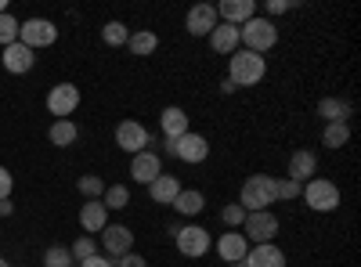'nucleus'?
I'll return each mask as SVG.
<instances>
[{"label":"nucleus","instance_id":"obj_7","mask_svg":"<svg viewBox=\"0 0 361 267\" xmlns=\"http://www.w3.org/2000/svg\"><path fill=\"white\" fill-rule=\"evenodd\" d=\"M246 235V242L253 246H264V242H275V235H279V217L271 213V210H257V213H246L243 228H238Z\"/></svg>","mask_w":361,"mask_h":267},{"label":"nucleus","instance_id":"obj_32","mask_svg":"<svg viewBox=\"0 0 361 267\" xmlns=\"http://www.w3.org/2000/svg\"><path fill=\"white\" fill-rule=\"evenodd\" d=\"M73 260H87V256H98V242L90 239V235H80V239L73 242Z\"/></svg>","mask_w":361,"mask_h":267},{"label":"nucleus","instance_id":"obj_24","mask_svg":"<svg viewBox=\"0 0 361 267\" xmlns=\"http://www.w3.org/2000/svg\"><path fill=\"white\" fill-rule=\"evenodd\" d=\"M318 116L325 123H347L350 120V101L347 98H322L318 101Z\"/></svg>","mask_w":361,"mask_h":267},{"label":"nucleus","instance_id":"obj_13","mask_svg":"<svg viewBox=\"0 0 361 267\" xmlns=\"http://www.w3.org/2000/svg\"><path fill=\"white\" fill-rule=\"evenodd\" d=\"M159 127H163V141H177V137H185L192 130L188 123V112L180 108V105H166L159 112Z\"/></svg>","mask_w":361,"mask_h":267},{"label":"nucleus","instance_id":"obj_10","mask_svg":"<svg viewBox=\"0 0 361 267\" xmlns=\"http://www.w3.org/2000/svg\"><path fill=\"white\" fill-rule=\"evenodd\" d=\"M148 137H152V134H148L145 123H137V120H123V123L116 127V144L123 148V152H130V156L145 152V148H148Z\"/></svg>","mask_w":361,"mask_h":267},{"label":"nucleus","instance_id":"obj_41","mask_svg":"<svg viewBox=\"0 0 361 267\" xmlns=\"http://www.w3.org/2000/svg\"><path fill=\"white\" fill-rule=\"evenodd\" d=\"M235 91H238V87H235L231 80H224V83H221V94H235Z\"/></svg>","mask_w":361,"mask_h":267},{"label":"nucleus","instance_id":"obj_26","mask_svg":"<svg viewBox=\"0 0 361 267\" xmlns=\"http://www.w3.org/2000/svg\"><path fill=\"white\" fill-rule=\"evenodd\" d=\"M127 47H130L137 58H148V54H152V51L159 47V37L152 33V29H137V33H130Z\"/></svg>","mask_w":361,"mask_h":267},{"label":"nucleus","instance_id":"obj_37","mask_svg":"<svg viewBox=\"0 0 361 267\" xmlns=\"http://www.w3.org/2000/svg\"><path fill=\"white\" fill-rule=\"evenodd\" d=\"M11 188H15V177H11V170H8V166H0V202H4V199L11 195Z\"/></svg>","mask_w":361,"mask_h":267},{"label":"nucleus","instance_id":"obj_25","mask_svg":"<svg viewBox=\"0 0 361 267\" xmlns=\"http://www.w3.org/2000/svg\"><path fill=\"white\" fill-rule=\"evenodd\" d=\"M76 137H80V127H76L73 120H54L51 130H47V141H51L54 148H69Z\"/></svg>","mask_w":361,"mask_h":267},{"label":"nucleus","instance_id":"obj_23","mask_svg":"<svg viewBox=\"0 0 361 267\" xmlns=\"http://www.w3.org/2000/svg\"><path fill=\"white\" fill-rule=\"evenodd\" d=\"M173 210L180 213V217H199L202 210H206V195L202 192H195V188H180L177 192V199L170 202Z\"/></svg>","mask_w":361,"mask_h":267},{"label":"nucleus","instance_id":"obj_17","mask_svg":"<svg viewBox=\"0 0 361 267\" xmlns=\"http://www.w3.org/2000/svg\"><path fill=\"white\" fill-rule=\"evenodd\" d=\"M214 8H217V18L228 22V25H243V22L257 18L253 0H221V4H214Z\"/></svg>","mask_w":361,"mask_h":267},{"label":"nucleus","instance_id":"obj_43","mask_svg":"<svg viewBox=\"0 0 361 267\" xmlns=\"http://www.w3.org/2000/svg\"><path fill=\"white\" fill-rule=\"evenodd\" d=\"M0 267H11V263H8V260H4V256H0Z\"/></svg>","mask_w":361,"mask_h":267},{"label":"nucleus","instance_id":"obj_5","mask_svg":"<svg viewBox=\"0 0 361 267\" xmlns=\"http://www.w3.org/2000/svg\"><path fill=\"white\" fill-rule=\"evenodd\" d=\"M300 195H304V202L311 206L314 213H333L340 210V188L333 181H325V177H311V181L300 188Z\"/></svg>","mask_w":361,"mask_h":267},{"label":"nucleus","instance_id":"obj_9","mask_svg":"<svg viewBox=\"0 0 361 267\" xmlns=\"http://www.w3.org/2000/svg\"><path fill=\"white\" fill-rule=\"evenodd\" d=\"M80 108V87L76 83H58L51 87V94H47V112L58 116V120H69V116Z\"/></svg>","mask_w":361,"mask_h":267},{"label":"nucleus","instance_id":"obj_42","mask_svg":"<svg viewBox=\"0 0 361 267\" xmlns=\"http://www.w3.org/2000/svg\"><path fill=\"white\" fill-rule=\"evenodd\" d=\"M8 11V0H0V15H4Z\"/></svg>","mask_w":361,"mask_h":267},{"label":"nucleus","instance_id":"obj_8","mask_svg":"<svg viewBox=\"0 0 361 267\" xmlns=\"http://www.w3.org/2000/svg\"><path fill=\"white\" fill-rule=\"evenodd\" d=\"M18 40L29 47V51H37V47H51L58 40V25L51 18H29L18 25Z\"/></svg>","mask_w":361,"mask_h":267},{"label":"nucleus","instance_id":"obj_28","mask_svg":"<svg viewBox=\"0 0 361 267\" xmlns=\"http://www.w3.org/2000/svg\"><path fill=\"white\" fill-rule=\"evenodd\" d=\"M102 40H105L109 47H123V44L130 40V29H127L123 22H105V25H102Z\"/></svg>","mask_w":361,"mask_h":267},{"label":"nucleus","instance_id":"obj_2","mask_svg":"<svg viewBox=\"0 0 361 267\" xmlns=\"http://www.w3.org/2000/svg\"><path fill=\"white\" fill-rule=\"evenodd\" d=\"M275 202H279V195H275V177H267V173H253L250 181L243 185V192H238V206H243L246 213L271 210Z\"/></svg>","mask_w":361,"mask_h":267},{"label":"nucleus","instance_id":"obj_1","mask_svg":"<svg viewBox=\"0 0 361 267\" xmlns=\"http://www.w3.org/2000/svg\"><path fill=\"white\" fill-rule=\"evenodd\" d=\"M264 76H267V58L264 54H253V51L243 47L228 58V80L235 87H257Z\"/></svg>","mask_w":361,"mask_h":267},{"label":"nucleus","instance_id":"obj_19","mask_svg":"<svg viewBox=\"0 0 361 267\" xmlns=\"http://www.w3.org/2000/svg\"><path fill=\"white\" fill-rule=\"evenodd\" d=\"M314 170H318V156L311 152V148H296V152L289 156V177L296 185H307Z\"/></svg>","mask_w":361,"mask_h":267},{"label":"nucleus","instance_id":"obj_6","mask_svg":"<svg viewBox=\"0 0 361 267\" xmlns=\"http://www.w3.org/2000/svg\"><path fill=\"white\" fill-rule=\"evenodd\" d=\"M163 148L170 159H180V163H206V156H209V141L195 130H188L177 141H163Z\"/></svg>","mask_w":361,"mask_h":267},{"label":"nucleus","instance_id":"obj_22","mask_svg":"<svg viewBox=\"0 0 361 267\" xmlns=\"http://www.w3.org/2000/svg\"><path fill=\"white\" fill-rule=\"evenodd\" d=\"M177 192H180V181L173 173H159L152 185H148V199L152 202H159V206H170L173 199H177Z\"/></svg>","mask_w":361,"mask_h":267},{"label":"nucleus","instance_id":"obj_21","mask_svg":"<svg viewBox=\"0 0 361 267\" xmlns=\"http://www.w3.org/2000/svg\"><path fill=\"white\" fill-rule=\"evenodd\" d=\"M206 40H209V47H214L217 54H235V51H238V25L217 22L214 33H209Z\"/></svg>","mask_w":361,"mask_h":267},{"label":"nucleus","instance_id":"obj_30","mask_svg":"<svg viewBox=\"0 0 361 267\" xmlns=\"http://www.w3.org/2000/svg\"><path fill=\"white\" fill-rule=\"evenodd\" d=\"M76 188H80V195H87V199H102L105 195V181L98 173H83L80 181H76Z\"/></svg>","mask_w":361,"mask_h":267},{"label":"nucleus","instance_id":"obj_12","mask_svg":"<svg viewBox=\"0 0 361 267\" xmlns=\"http://www.w3.org/2000/svg\"><path fill=\"white\" fill-rule=\"evenodd\" d=\"M159 173H163V163H159V156L152 152V148H145V152L130 156V177H134L137 185H152Z\"/></svg>","mask_w":361,"mask_h":267},{"label":"nucleus","instance_id":"obj_36","mask_svg":"<svg viewBox=\"0 0 361 267\" xmlns=\"http://www.w3.org/2000/svg\"><path fill=\"white\" fill-rule=\"evenodd\" d=\"M112 267H148V260H145L141 253H134V249H130V253H123V256H116V260H112Z\"/></svg>","mask_w":361,"mask_h":267},{"label":"nucleus","instance_id":"obj_39","mask_svg":"<svg viewBox=\"0 0 361 267\" xmlns=\"http://www.w3.org/2000/svg\"><path fill=\"white\" fill-rule=\"evenodd\" d=\"M76 267H112V260H109V256H102V253H98V256H87V260H80V263H76Z\"/></svg>","mask_w":361,"mask_h":267},{"label":"nucleus","instance_id":"obj_33","mask_svg":"<svg viewBox=\"0 0 361 267\" xmlns=\"http://www.w3.org/2000/svg\"><path fill=\"white\" fill-rule=\"evenodd\" d=\"M44 263H47V267H73V253H69L66 246H51V249L44 253Z\"/></svg>","mask_w":361,"mask_h":267},{"label":"nucleus","instance_id":"obj_11","mask_svg":"<svg viewBox=\"0 0 361 267\" xmlns=\"http://www.w3.org/2000/svg\"><path fill=\"white\" fill-rule=\"evenodd\" d=\"M102 249H105V256H123V253H130V249H134V231H130L127 224H109V228L102 231Z\"/></svg>","mask_w":361,"mask_h":267},{"label":"nucleus","instance_id":"obj_14","mask_svg":"<svg viewBox=\"0 0 361 267\" xmlns=\"http://www.w3.org/2000/svg\"><path fill=\"white\" fill-rule=\"evenodd\" d=\"M80 228L90 231V239H94V235H102V231L109 228V210H105V202H102V199H87V202L80 206Z\"/></svg>","mask_w":361,"mask_h":267},{"label":"nucleus","instance_id":"obj_44","mask_svg":"<svg viewBox=\"0 0 361 267\" xmlns=\"http://www.w3.org/2000/svg\"><path fill=\"white\" fill-rule=\"evenodd\" d=\"M224 267H246V263H224Z\"/></svg>","mask_w":361,"mask_h":267},{"label":"nucleus","instance_id":"obj_29","mask_svg":"<svg viewBox=\"0 0 361 267\" xmlns=\"http://www.w3.org/2000/svg\"><path fill=\"white\" fill-rule=\"evenodd\" d=\"M102 202H105V210H123V206L130 202V188L127 185H109Z\"/></svg>","mask_w":361,"mask_h":267},{"label":"nucleus","instance_id":"obj_3","mask_svg":"<svg viewBox=\"0 0 361 267\" xmlns=\"http://www.w3.org/2000/svg\"><path fill=\"white\" fill-rule=\"evenodd\" d=\"M238 44H243L246 51H253V54H264V51H271L279 44V29H275L271 18H250V22L238 25Z\"/></svg>","mask_w":361,"mask_h":267},{"label":"nucleus","instance_id":"obj_45","mask_svg":"<svg viewBox=\"0 0 361 267\" xmlns=\"http://www.w3.org/2000/svg\"><path fill=\"white\" fill-rule=\"evenodd\" d=\"M73 267H76V263H73Z\"/></svg>","mask_w":361,"mask_h":267},{"label":"nucleus","instance_id":"obj_38","mask_svg":"<svg viewBox=\"0 0 361 267\" xmlns=\"http://www.w3.org/2000/svg\"><path fill=\"white\" fill-rule=\"evenodd\" d=\"M267 15H286V11H293L296 8V0H267Z\"/></svg>","mask_w":361,"mask_h":267},{"label":"nucleus","instance_id":"obj_40","mask_svg":"<svg viewBox=\"0 0 361 267\" xmlns=\"http://www.w3.org/2000/svg\"><path fill=\"white\" fill-rule=\"evenodd\" d=\"M11 213H15V206L4 199V202H0V217H11Z\"/></svg>","mask_w":361,"mask_h":267},{"label":"nucleus","instance_id":"obj_35","mask_svg":"<svg viewBox=\"0 0 361 267\" xmlns=\"http://www.w3.org/2000/svg\"><path fill=\"white\" fill-rule=\"evenodd\" d=\"M300 188H304V185H296L293 177H282V181H275V195H279V199H300Z\"/></svg>","mask_w":361,"mask_h":267},{"label":"nucleus","instance_id":"obj_31","mask_svg":"<svg viewBox=\"0 0 361 267\" xmlns=\"http://www.w3.org/2000/svg\"><path fill=\"white\" fill-rule=\"evenodd\" d=\"M18 25H22V22H18V18H11L8 11L0 15V44H4V47L18 40Z\"/></svg>","mask_w":361,"mask_h":267},{"label":"nucleus","instance_id":"obj_27","mask_svg":"<svg viewBox=\"0 0 361 267\" xmlns=\"http://www.w3.org/2000/svg\"><path fill=\"white\" fill-rule=\"evenodd\" d=\"M347 141H350V123H325V130H322L325 148H343Z\"/></svg>","mask_w":361,"mask_h":267},{"label":"nucleus","instance_id":"obj_20","mask_svg":"<svg viewBox=\"0 0 361 267\" xmlns=\"http://www.w3.org/2000/svg\"><path fill=\"white\" fill-rule=\"evenodd\" d=\"M243 263L246 267H286V253L275 242H264V246H253Z\"/></svg>","mask_w":361,"mask_h":267},{"label":"nucleus","instance_id":"obj_15","mask_svg":"<svg viewBox=\"0 0 361 267\" xmlns=\"http://www.w3.org/2000/svg\"><path fill=\"white\" fill-rule=\"evenodd\" d=\"M0 62H4V69H8V73L22 76V73H29V69L37 66V51H29L22 40H15V44H8V47H4V58H0Z\"/></svg>","mask_w":361,"mask_h":267},{"label":"nucleus","instance_id":"obj_18","mask_svg":"<svg viewBox=\"0 0 361 267\" xmlns=\"http://www.w3.org/2000/svg\"><path fill=\"white\" fill-rule=\"evenodd\" d=\"M217 253H221L224 263H243L246 253H250L246 235H243V231H224V235H221V242H217Z\"/></svg>","mask_w":361,"mask_h":267},{"label":"nucleus","instance_id":"obj_16","mask_svg":"<svg viewBox=\"0 0 361 267\" xmlns=\"http://www.w3.org/2000/svg\"><path fill=\"white\" fill-rule=\"evenodd\" d=\"M217 22H221V18H217V8H214V4H195V8L188 11V18H185V29H188L192 37H209Z\"/></svg>","mask_w":361,"mask_h":267},{"label":"nucleus","instance_id":"obj_34","mask_svg":"<svg viewBox=\"0 0 361 267\" xmlns=\"http://www.w3.org/2000/svg\"><path fill=\"white\" fill-rule=\"evenodd\" d=\"M221 221L228 224V228H243V221H246V210L238 202H228L224 210H221Z\"/></svg>","mask_w":361,"mask_h":267},{"label":"nucleus","instance_id":"obj_4","mask_svg":"<svg viewBox=\"0 0 361 267\" xmlns=\"http://www.w3.org/2000/svg\"><path fill=\"white\" fill-rule=\"evenodd\" d=\"M170 235H173V246H177V253H180V256H188V260L206 256V253H209V246H214V239H209V231H206V228H199V224H185V228L177 224Z\"/></svg>","mask_w":361,"mask_h":267}]
</instances>
